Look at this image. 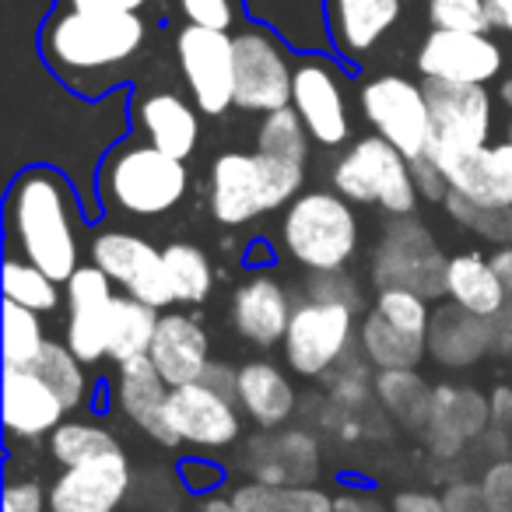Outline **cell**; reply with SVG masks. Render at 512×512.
I'll use <instances>...</instances> for the list:
<instances>
[{
	"instance_id": "4dcf8cb0",
	"label": "cell",
	"mask_w": 512,
	"mask_h": 512,
	"mask_svg": "<svg viewBox=\"0 0 512 512\" xmlns=\"http://www.w3.org/2000/svg\"><path fill=\"white\" fill-rule=\"evenodd\" d=\"M376 404L400 432L425 435L432 421L435 386L418 376V369H383L376 372Z\"/></svg>"
},
{
	"instance_id": "f5cc1de1",
	"label": "cell",
	"mask_w": 512,
	"mask_h": 512,
	"mask_svg": "<svg viewBox=\"0 0 512 512\" xmlns=\"http://www.w3.org/2000/svg\"><path fill=\"white\" fill-rule=\"evenodd\" d=\"M393 512H446L442 502V491H428V488H400L390 498Z\"/></svg>"
},
{
	"instance_id": "3957f363",
	"label": "cell",
	"mask_w": 512,
	"mask_h": 512,
	"mask_svg": "<svg viewBox=\"0 0 512 512\" xmlns=\"http://www.w3.org/2000/svg\"><path fill=\"white\" fill-rule=\"evenodd\" d=\"M306 186V165L264 151H221L211 162L207 207L225 228H242L288 207Z\"/></svg>"
},
{
	"instance_id": "6f0895ef",
	"label": "cell",
	"mask_w": 512,
	"mask_h": 512,
	"mask_svg": "<svg viewBox=\"0 0 512 512\" xmlns=\"http://www.w3.org/2000/svg\"><path fill=\"white\" fill-rule=\"evenodd\" d=\"M204 383L211 386V390L225 393V397L239 400V369H232L228 362H211V365H207Z\"/></svg>"
},
{
	"instance_id": "484cf974",
	"label": "cell",
	"mask_w": 512,
	"mask_h": 512,
	"mask_svg": "<svg viewBox=\"0 0 512 512\" xmlns=\"http://www.w3.org/2000/svg\"><path fill=\"white\" fill-rule=\"evenodd\" d=\"M148 355L155 362V369L162 372L165 383L176 390V386L204 379L207 365H211V334H207V327L197 316L169 309L158 320Z\"/></svg>"
},
{
	"instance_id": "e575fe53",
	"label": "cell",
	"mask_w": 512,
	"mask_h": 512,
	"mask_svg": "<svg viewBox=\"0 0 512 512\" xmlns=\"http://www.w3.org/2000/svg\"><path fill=\"white\" fill-rule=\"evenodd\" d=\"M32 372L50 383V390L64 400L67 411H78L92 397V379H88V365L67 348V341H46L39 358L32 362Z\"/></svg>"
},
{
	"instance_id": "ba28073f",
	"label": "cell",
	"mask_w": 512,
	"mask_h": 512,
	"mask_svg": "<svg viewBox=\"0 0 512 512\" xmlns=\"http://www.w3.org/2000/svg\"><path fill=\"white\" fill-rule=\"evenodd\" d=\"M281 351H285L288 372L302 376L306 383H320L358 351V313L306 295L302 302H295Z\"/></svg>"
},
{
	"instance_id": "7dc6e473",
	"label": "cell",
	"mask_w": 512,
	"mask_h": 512,
	"mask_svg": "<svg viewBox=\"0 0 512 512\" xmlns=\"http://www.w3.org/2000/svg\"><path fill=\"white\" fill-rule=\"evenodd\" d=\"M46 509H50V488H43L36 477H15V481H8L0 512H46Z\"/></svg>"
},
{
	"instance_id": "f35d334b",
	"label": "cell",
	"mask_w": 512,
	"mask_h": 512,
	"mask_svg": "<svg viewBox=\"0 0 512 512\" xmlns=\"http://www.w3.org/2000/svg\"><path fill=\"white\" fill-rule=\"evenodd\" d=\"M46 341L50 337L43 330V313H32V309L4 299V365L32 369Z\"/></svg>"
},
{
	"instance_id": "11a10c76",
	"label": "cell",
	"mask_w": 512,
	"mask_h": 512,
	"mask_svg": "<svg viewBox=\"0 0 512 512\" xmlns=\"http://www.w3.org/2000/svg\"><path fill=\"white\" fill-rule=\"evenodd\" d=\"M151 0H60V8L99 11V15H141Z\"/></svg>"
},
{
	"instance_id": "8992f818",
	"label": "cell",
	"mask_w": 512,
	"mask_h": 512,
	"mask_svg": "<svg viewBox=\"0 0 512 512\" xmlns=\"http://www.w3.org/2000/svg\"><path fill=\"white\" fill-rule=\"evenodd\" d=\"M330 186L355 207H379L390 218H407L421 204L411 158L379 134L358 137L348 151L337 155Z\"/></svg>"
},
{
	"instance_id": "4fadbf2b",
	"label": "cell",
	"mask_w": 512,
	"mask_h": 512,
	"mask_svg": "<svg viewBox=\"0 0 512 512\" xmlns=\"http://www.w3.org/2000/svg\"><path fill=\"white\" fill-rule=\"evenodd\" d=\"M432 113V144L428 151H474L491 144V92L488 85L460 81H421Z\"/></svg>"
},
{
	"instance_id": "f546056e",
	"label": "cell",
	"mask_w": 512,
	"mask_h": 512,
	"mask_svg": "<svg viewBox=\"0 0 512 512\" xmlns=\"http://www.w3.org/2000/svg\"><path fill=\"white\" fill-rule=\"evenodd\" d=\"M446 299L470 309V313L495 320V316L502 313L505 288H502V278H498L495 264H491V256H484L481 249H463V253L449 256Z\"/></svg>"
},
{
	"instance_id": "e0dca14e",
	"label": "cell",
	"mask_w": 512,
	"mask_h": 512,
	"mask_svg": "<svg viewBox=\"0 0 512 512\" xmlns=\"http://www.w3.org/2000/svg\"><path fill=\"white\" fill-rule=\"evenodd\" d=\"M502 46L488 32L432 29L418 46L414 67L425 81H460V85H488L502 74Z\"/></svg>"
},
{
	"instance_id": "c3c4849f",
	"label": "cell",
	"mask_w": 512,
	"mask_h": 512,
	"mask_svg": "<svg viewBox=\"0 0 512 512\" xmlns=\"http://www.w3.org/2000/svg\"><path fill=\"white\" fill-rule=\"evenodd\" d=\"M281 502L285 512H334L337 495H330L320 484H295V488H281Z\"/></svg>"
},
{
	"instance_id": "6125c7cd",
	"label": "cell",
	"mask_w": 512,
	"mask_h": 512,
	"mask_svg": "<svg viewBox=\"0 0 512 512\" xmlns=\"http://www.w3.org/2000/svg\"><path fill=\"white\" fill-rule=\"evenodd\" d=\"M505 141L512 144V120H509V127H505Z\"/></svg>"
},
{
	"instance_id": "f1b7e54d",
	"label": "cell",
	"mask_w": 512,
	"mask_h": 512,
	"mask_svg": "<svg viewBox=\"0 0 512 512\" xmlns=\"http://www.w3.org/2000/svg\"><path fill=\"white\" fill-rule=\"evenodd\" d=\"M200 109L186 102L176 92H151L137 99L134 123L144 134V141L155 144L158 151L176 158H190L200 141Z\"/></svg>"
},
{
	"instance_id": "9c48e42d",
	"label": "cell",
	"mask_w": 512,
	"mask_h": 512,
	"mask_svg": "<svg viewBox=\"0 0 512 512\" xmlns=\"http://www.w3.org/2000/svg\"><path fill=\"white\" fill-rule=\"evenodd\" d=\"M358 109H362L365 123L407 158L428 155L432 113H428L425 85L404 78V74H379L358 88Z\"/></svg>"
},
{
	"instance_id": "5bb4252c",
	"label": "cell",
	"mask_w": 512,
	"mask_h": 512,
	"mask_svg": "<svg viewBox=\"0 0 512 512\" xmlns=\"http://www.w3.org/2000/svg\"><path fill=\"white\" fill-rule=\"evenodd\" d=\"M242 467H246L249 477L278 484V488L320 484L323 446L309 428H260L242 446Z\"/></svg>"
},
{
	"instance_id": "8d00e7d4",
	"label": "cell",
	"mask_w": 512,
	"mask_h": 512,
	"mask_svg": "<svg viewBox=\"0 0 512 512\" xmlns=\"http://www.w3.org/2000/svg\"><path fill=\"white\" fill-rule=\"evenodd\" d=\"M46 449H50L53 463L74 467V463H85L102 453H116V449H123V446L113 428H106L102 421L85 418V421H60L50 432V439H46Z\"/></svg>"
},
{
	"instance_id": "ac0fdd59",
	"label": "cell",
	"mask_w": 512,
	"mask_h": 512,
	"mask_svg": "<svg viewBox=\"0 0 512 512\" xmlns=\"http://www.w3.org/2000/svg\"><path fill=\"white\" fill-rule=\"evenodd\" d=\"M292 109L302 116L309 137L320 148H344L351 137V109L341 74L323 57H306L295 64Z\"/></svg>"
},
{
	"instance_id": "6da1fadb",
	"label": "cell",
	"mask_w": 512,
	"mask_h": 512,
	"mask_svg": "<svg viewBox=\"0 0 512 512\" xmlns=\"http://www.w3.org/2000/svg\"><path fill=\"white\" fill-rule=\"evenodd\" d=\"M148 22L141 15H99L60 8L43 25V57L57 78L95 95L144 50Z\"/></svg>"
},
{
	"instance_id": "db71d44e",
	"label": "cell",
	"mask_w": 512,
	"mask_h": 512,
	"mask_svg": "<svg viewBox=\"0 0 512 512\" xmlns=\"http://www.w3.org/2000/svg\"><path fill=\"white\" fill-rule=\"evenodd\" d=\"M491 264H495L498 278H502V288H505L502 313L495 316V323L505 330H512V246H498L495 253H491Z\"/></svg>"
},
{
	"instance_id": "277c9868",
	"label": "cell",
	"mask_w": 512,
	"mask_h": 512,
	"mask_svg": "<svg viewBox=\"0 0 512 512\" xmlns=\"http://www.w3.org/2000/svg\"><path fill=\"white\" fill-rule=\"evenodd\" d=\"M281 249L306 274L344 271L362 249L355 204L330 190H302L281 218Z\"/></svg>"
},
{
	"instance_id": "8fae6325",
	"label": "cell",
	"mask_w": 512,
	"mask_h": 512,
	"mask_svg": "<svg viewBox=\"0 0 512 512\" xmlns=\"http://www.w3.org/2000/svg\"><path fill=\"white\" fill-rule=\"evenodd\" d=\"M176 57L200 113L221 116L235 106V36L207 25H186L176 36Z\"/></svg>"
},
{
	"instance_id": "7bdbcfd3",
	"label": "cell",
	"mask_w": 512,
	"mask_h": 512,
	"mask_svg": "<svg viewBox=\"0 0 512 512\" xmlns=\"http://www.w3.org/2000/svg\"><path fill=\"white\" fill-rule=\"evenodd\" d=\"M306 295L309 299L337 302V306L355 309L358 316L365 313V292L358 285L355 274L344 267V271H327V274H309L306 278Z\"/></svg>"
},
{
	"instance_id": "5b68a950",
	"label": "cell",
	"mask_w": 512,
	"mask_h": 512,
	"mask_svg": "<svg viewBox=\"0 0 512 512\" xmlns=\"http://www.w3.org/2000/svg\"><path fill=\"white\" fill-rule=\"evenodd\" d=\"M102 200L134 218H158L183 204L190 193V169L183 158L165 155L148 141L113 148L99 172Z\"/></svg>"
},
{
	"instance_id": "ffe728a7",
	"label": "cell",
	"mask_w": 512,
	"mask_h": 512,
	"mask_svg": "<svg viewBox=\"0 0 512 512\" xmlns=\"http://www.w3.org/2000/svg\"><path fill=\"white\" fill-rule=\"evenodd\" d=\"M239 400L211 390L204 379L176 386L169 393V425L176 428L179 442L197 449H228L242 439Z\"/></svg>"
},
{
	"instance_id": "681fc988",
	"label": "cell",
	"mask_w": 512,
	"mask_h": 512,
	"mask_svg": "<svg viewBox=\"0 0 512 512\" xmlns=\"http://www.w3.org/2000/svg\"><path fill=\"white\" fill-rule=\"evenodd\" d=\"M442 502H446V512H488L481 481H470V477H453V481H446Z\"/></svg>"
},
{
	"instance_id": "bcb514c9",
	"label": "cell",
	"mask_w": 512,
	"mask_h": 512,
	"mask_svg": "<svg viewBox=\"0 0 512 512\" xmlns=\"http://www.w3.org/2000/svg\"><path fill=\"white\" fill-rule=\"evenodd\" d=\"M228 495H232V502H235V509H239V512H285V502H281L278 484L256 481V477L235 484Z\"/></svg>"
},
{
	"instance_id": "603a6c76",
	"label": "cell",
	"mask_w": 512,
	"mask_h": 512,
	"mask_svg": "<svg viewBox=\"0 0 512 512\" xmlns=\"http://www.w3.org/2000/svg\"><path fill=\"white\" fill-rule=\"evenodd\" d=\"M446 176L449 190L477 204L512 207V144H484L474 151H428Z\"/></svg>"
},
{
	"instance_id": "9a60e30c",
	"label": "cell",
	"mask_w": 512,
	"mask_h": 512,
	"mask_svg": "<svg viewBox=\"0 0 512 512\" xmlns=\"http://www.w3.org/2000/svg\"><path fill=\"white\" fill-rule=\"evenodd\" d=\"M491 428V397L470 383H435L432 421L425 428V449L432 460L453 463L470 446H481Z\"/></svg>"
},
{
	"instance_id": "52a82bcc",
	"label": "cell",
	"mask_w": 512,
	"mask_h": 512,
	"mask_svg": "<svg viewBox=\"0 0 512 512\" xmlns=\"http://www.w3.org/2000/svg\"><path fill=\"white\" fill-rule=\"evenodd\" d=\"M446 264L449 256L432 228L407 214V218H393L372 246L369 281L376 292L407 288L425 299H446Z\"/></svg>"
},
{
	"instance_id": "7a4b0ae2",
	"label": "cell",
	"mask_w": 512,
	"mask_h": 512,
	"mask_svg": "<svg viewBox=\"0 0 512 512\" xmlns=\"http://www.w3.org/2000/svg\"><path fill=\"white\" fill-rule=\"evenodd\" d=\"M11 242L29 264L64 285L81 267V214L67 179L57 169H25L8 200Z\"/></svg>"
},
{
	"instance_id": "94428289",
	"label": "cell",
	"mask_w": 512,
	"mask_h": 512,
	"mask_svg": "<svg viewBox=\"0 0 512 512\" xmlns=\"http://www.w3.org/2000/svg\"><path fill=\"white\" fill-rule=\"evenodd\" d=\"M498 99H502L505 106L512 109V78H505V81H502V88H498Z\"/></svg>"
},
{
	"instance_id": "cb8c5ba5",
	"label": "cell",
	"mask_w": 512,
	"mask_h": 512,
	"mask_svg": "<svg viewBox=\"0 0 512 512\" xmlns=\"http://www.w3.org/2000/svg\"><path fill=\"white\" fill-rule=\"evenodd\" d=\"M488 355H495V320L442 299L428 323V358L439 369L467 372Z\"/></svg>"
},
{
	"instance_id": "1f68e13d",
	"label": "cell",
	"mask_w": 512,
	"mask_h": 512,
	"mask_svg": "<svg viewBox=\"0 0 512 512\" xmlns=\"http://www.w3.org/2000/svg\"><path fill=\"white\" fill-rule=\"evenodd\" d=\"M358 351L376 372L383 369H418L428 358V337H414L393 327L376 309L358 320Z\"/></svg>"
},
{
	"instance_id": "f907efd6",
	"label": "cell",
	"mask_w": 512,
	"mask_h": 512,
	"mask_svg": "<svg viewBox=\"0 0 512 512\" xmlns=\"http://www.w3.org/2000/svg\"><path fill=\"white\" fill-rule=\"evenodd\" d=\"M179 484L193 495H214V488L221 484V467H214L211 460H200V456H190L179 467Z\"/></svg>"
},
{
	"instance_id": "d590c367",
	"label": "cell",
	"mask_w": 512,
	"mask_h": 512,
	"mask_svg": "<svg viewBox=\"0 0 512 512\" xmlns=\"http://www.w3.org/2000/svg\"><path fill=\"white\" fill-rule=\"evenodd\" d=\"M0 288H4V299L18 302V306L32 309V313H57L60 302L67 299L60 292V281L50 278L43 267L29 264L25 256H8L4 260V271H0Z\"/></svg>"
},
{
	"instance_id": "83f0119b",
	"label": "cell",
	"mask_w": 512,
	"mask_h": 512,
	"mask_svg": "<svg viewBox=\"0 0 512 512\" xmlns=\"http://www.w3.org/2000/svg\"><path fill=\"white\" fill-rule=\"evenodd\" d=\"M404 0H327V29L337 53L358 60L372 53L400 22Z\"/></svg>"
},
{
	"instance_id": "816d5d0a",
	"label": "cell",
	"mask_w": 512,
	"mask_h": 512,
	"mask_svg": "<svg viewBox=\"0 0 512 512\" xmlns=\"http://www.w3.org/2000/svg\"><path fill=\"white\" fill-rule=\"evenodd\" d=\"M411 169H414V183H418V193L421 200H432V204H442L449 193V183L442 176V169L435 165L432 155H421V158H411Z\"/></svg>"
},
{
	"instance_id": "d4e9b609",
	"label": "cell",
	"mask_w": 512,
	"mask_h": 512,
	"mask_svg": "<svg viewBox=\"0 0 512 512\" xmlns=\"http://www.w3.org/2000/svg\"><path fill=\"white\" fill-rule=\"evenodd\" d=\"M0 404H4V428L18 442L50 439V432L67 414L64 400L50 390L43 376H36L32 369H15V365H4Z\"/></svg>"
},
{
	"instance_id": "2e32d148",
	"label": "cell",
	"mask_w": 512,
	"mask_h": 512,
	"mask_svg": "<svg viewBox=\"0 0 512 512\" xmlns=\"http://www.w3.org/2000/svg\"><path fill=\"white\" fill-rule=\"evenodd\" d=\"M67 323L64 341L85 365H99L109 358V316H113V278L102 267L81 264L64 281Z\"/></svg>"
},
{
	"instance_id": "d6a6232c",
	"label": "cell",
	"mask_w": 512,
	"mask_h": 512,
	"mask_svg": "<svg viewBox=\"0 0 512 512\" xmlns=\"http://www.w3.org/2000/svg\"><path fill=\"white\" fill-rule=\"evenodd\" d=\"M162 309L134 299L127 292H116L113 316H109V362L123 365L130 358H141L151 351Z\"/></svg>"
},
{
	"instance_id": "ab89813d",
	"label": "cell",
	"mask_w": 512,
	"mask_h": 512,
	"mask_svg": "<svg viewBox=\"0 0 512 512\" xmlns=\"http://www.w3.org/2000/svg\"><path fill=\"white\" fill-rule=\"evenodd\" d=\"M309 141H313V137H309L306 123H302V116L295 113L292 106L264 113V123L256 127V151H264V155L292 158V162L306 165Z\"/></svg>"
},
{
	"instance_id": "b9f144b4",
	"label": "cell",
	"mask_w": 512,
	"mask_h": 512,
	"mask_svg": "<svg viewBox=\"0 0 512 512\" xmlns=\"http://www.w3.org/2000/svg\"><path fill=\"white\" fill-rule=\"evenodd\" d=\"M428 22L432 29H453V32H491L495 15L488 0H428Z\"/></svg>"
},
{
	"instance_id": "44dd1931",
	"label": "cell",
	"mask_w": 512,
	"mask_h": 512,
	"mask_svg": "<svg viewBox=\"0 0 512 512\" xmlns=\"http://www.w3.org/2000/svg\"><path fill=\"white\" fill-rule=\"evenodd\" d=\"M292 313V295H288L285 281L271 271H253L246 281H239L232 292V302H228L235 334L260 351H271L285 341Z\"/></svg>"
},
{
	"instance_id": "f6af8a7d",
	"label": "cell",
	"mask_w": 512,
	"mask_h": 512,
	"mask_svg": "<svg viewBox=\"0 0 512 512\" xmlns=\"http://www.w3.org/2000/svg\"><path fill=\"white\" fill-rule=\"evenodd\" d=\"M488 512H512V456H498L481 474Z\"/></svg>"
},
{
	"instance_id": "ee69618b",
	"label": "cell",
	"mask_w": 512,
	"mask_h": 512,
	"mask_svg": "<svg viewBox=\"0 0 512 512\" xmlns=\"http://www.w3.org/2000/svg\"><path fill=\"white\" fill-rule=\"evenodd\" d=\"M186 22L228 32L239 18V0H179Z\"/></svg>"
},
{
	"instance_id": "7c38bea8",
	"label": "cell",
	"mask_w": 512,
	"mask_h": 512,
	"mask_svg": "<svg viewBox=\"0 0 512 512\" xmlns=\"http://www.w3.org/2000/svg\"><path fill=\"white\" fill-rule=\"evenodd\" d=\"M295 67L288 50L264 29L235 32V106L246 113H274L292 106Z\"/></svg>"
},
{
	"instance_id": "4316f807",
	"label": "cell",
	"mask_w": 512,
	"mask_h": 512,
	"mask_svg": "<svg viewBox=\"0 0 512 512\" xmlns=\"http://www.w3.org/2000/svg\"><path fill=\"white\" fill-rule=\"evenodd\" d=\"M239 407L256 428H285L299 411V390L278 362L249 358L239 365Z\"/></svg>"
},
{
	"instance_id": "91938a15",
	"label": "cell",
	"mask_w": 512,
	"mask_h": 512,
	"mask_svg": "<svg viewBox=\"0 0 512 512\" xmlns=\"http://www.w3.org/2000/svg\"><path fill=\"white\" fill-rule=\"evenodd\" d=\"M200 512H239L235 509V502H232V495H204V502H200Z\"/></svg>"
},
{
	"instance_id": "680465c9",
	"label": "cell",
	"mask_w": 512,
	"mask_h": 512,
	"mask_svg": "<svg viewBox=\"0 0 512 512\" xmlns=\"http://www.w3.org/2000/svg\"><path fill=\"white\" fill-rule=\"evenodd\" d=\"M491 15H495V29H505L512 36V0H488Z\"/></svg>"
},
{
	"instance_id": "7402d4cb",
	"label": "cell",
	"mask_w": 512,
	"mask_h": 512,
	"mask_svg": "<svg viewBox=\"0 0 512 512\" xmlns=\"http://www.w3.org/2000/svg\"><path fill=\"white\" fill-rule=\"evenodd\" d=\"M116 407L134 428H141L151 442L158 446H179L176 428L169 425V393L172 386L162 379V372L155 369L151 355L130 358L116 372Z\"/></svg>"
},
{
	"instance_id": "30bf717a",
	"label": "cell",
	"mask_w": 512,
	"mask_h": 512,
	"mask_svg": "<svg viewBox=\"0 0 512 512\" xmlns=\"http://www.w3.org/2000/svg\"><path fill=\"white\" fill-rule=\"evenodd\" d=\"M88 256L95 267H102L113 278V285H120V292L134 295L155 309H169L176 302L162 249L144 235L123 232V228H102L99 235H92Z\"/></svg>"
},
{
	"instance_id": "60d3db41",
	"label": "cell",
	"mask_w": 512,
	"mask_h": 512,
	"mask_svg": "<svg viewBox=\"0 0 512 512\" xmlns=\"http://www.w3.org/2000/svg\"><path fill=\"white\" fill-rule=\"evenodd\" d=\"M379 316L393 323V327L407 330L414 337H428V323H432V299L418 292H407V288H383L376 292V302H372Z\"/></svg>"
},
{
	"instance_id": "d6986e66",
	"label": "cell",
	"mask_w": 512,
	"mask_h": 512,
	"mask_svg": "<svg viewBox=\"0 0 512 512\" xmlns=\"http://www.w3.org/2000/svg\"><path fill=\"white\" fill-rule=\"evenodd\" d=\"M134 488V467L127 453L92 456L64 467L50 481V512H116Z\"/></svg>"
},
{
	"instance_id": "74e56055",
	"label": "cell",
	"mask_w": 512,
	"mask_h": 512,
	"mask_svg": "<svg viewBox=\"0 0 512 512\" xmlns=\"http://www.w3.org/2000/svg\"><path fill=\"white\" fill-rule=\"evenodd\" d=\"M442 211L449 221H456L460 228H467L470 235L491 242V246H512V207L498 204H477V200L463 197V193H446Z\"/></svg>"
},
{
	"instance_id": "9f6ffc18",
	"label": "cell",
	"mask_w": 512,
	"mask_h": 512,
	"mask_svg": "<svg viewBox=\"0 0 512 512\" xmlns=\"http://www.w3.org/2000/svg\"><path fill=\"white\" fill-rule=\"evenodd\" d=\"M334 512H393V509L376 495V491H369V488H344L341 495H337Z\"/></svg>"
},
{
	"instance_id": "836d02e7",
	"label": "cell",
	"mask_w": 512,
	"mask_h": 512,
	"mask_svg": "<svg viewBox=\"0 0 512 512\" xmlns=\"http://www.w3.org/2000/svg\"><path fill=\"white\" fill-rule=\"evenodd\" d=\"M162 256L176 302H183V306H204L214 292V264L211 256H207V249H200L197 242L176 239L169 246H162Z\"/></svg>"
}]
</instances>
